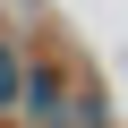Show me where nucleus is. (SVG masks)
I'll list each match as a JSON object with an SVG mask.
<instances>
[{
	"label": "nucleus",
	"instance_id": "1",
	"mask_svg": "<svg viewBox=\"0 0 128 128\" xmlns=\"http://www.w3.org/2000/svg\"><path fill=\"white\" fill-rule=\"evenodd\" d=\"M68 86H77V68H68L60 51H26L9 120H17V128H60V111H68Z\"/></svg>",
	"mask_w": 128,
	"mask_h": 128
},
{
	"label": "nucleus",
	"instance_id": "3",
	"mask_svg": "<svg viewBox=\"0 0 128 128\" xmlns=\"http://www.w3.org/2000/svg\"><path fill=\"white\" fill-rule=\"evenodd\" d=\"M17 68H26V43L0 26V120H9V102H17Z\"/></svg>",
	"mask_w": 128,
	"mask_h": 128
},
{
	"label": "nucleus",
	"instance_id": "2",
	"mask_svg": "<svg viewBox=\"0 0 128 128\" xmlns=\"http://www.w3.org/2000/svg\"><path fill=\"white\" fill-rule=\"evenodd\" d=\"M60 128H120V111H111V86L77 68V86H68V111H60Z\"/></svg>",
	"mask_w": 128,
	"mask_h": 128
}]
</instances>
